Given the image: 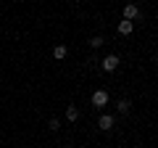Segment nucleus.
<instances>
[{"mask_svg": "<svg viewBox=\"0 0 158 148\" xmlns=\"http://www.w3.org/2000/svg\"><path fill=\"white\" fill-rule=\"evenodd\" d=\"M53 56L61 61V58H66V56H69V48H66V45H56V48H53Z\"/></svg>", "mask_w": 158, "mask_h": 148, "instance_id": "6", "label": "nucleus"}, {"mask_svg": "<svg viewBox=\"0 0 158 148\" xmlns=\"http://www.w3.org/2000/svg\"><path fill=\"white\" fill-rule=\"evenodd\" d=\"M118 63H121V61H118V56H113V53H111V56H106L100 61V66H103V72H116Z\"/></svg>", "mask_w": 158, "mask_h": 148, "instance_id": "1", "label": "nucleus"}, {"mask_svg": "<svg viewBox=\"0 0 158 148\" xmlns=\"http://www.w3.org/2000/svg\"><path fill=\"white\" fill-rule=\"evenodd\" d=\"M66 148H69V146H66Z\"/></svg>", "mask_w": 158, "mask_h": 148, "instance_id": "11", "label": "nucleus"}, {"mask_svg": "<svg viewBox=\"0 0 158 148\" xmlns=\"http://www.w3.org/2000/svg\"><path fill=\"white\" fill-rule=\"evenodd\" d=\"M116 108H118V114H129V108H132V103L127 101V98H121V101L116 103Z\"/></svg>", "mask_w": 158, "mask_h": 148, "instance_id": "7", "label": "nucleus"}, {"mask_svg": "<svg viewBox=\"0 0 158 148\" xmlns=\"http://www.w3.org/2000/svg\"><path fill=\"white\" fill-rule=\"evenodd\" d=\"M106 103H108V93L106 90H95V93H92V106H95V108H103Z\"/></svg>", "mask_w": 158, "mask_h": 148, "instance_id": "3", "label": "nucleus"}, {"mask_svg": "<svg viewBox=\"0 0 158 148\" xmlns=\"http://www.w3.org/2000/svg\"><path fill=\"white\" fill-rule=\"evenodd\" d=\"M50 130H53V132L61 130V122H58V119H50Z\"/></svg>", "mask_w": 158, "mask_h": 148, "instance_id": "10", "label": "nucleus"}, {"mask_svg": "<svg viewBox=\"0 0 158 148\" xmlns=\"http://www.w3.org/2000/svg\"><path fill=\"white\" fill-rule=\"evenodd\" d=\"M66 119H69V122H77V119H79V108H77V106H69V108H66Z\"/></svg>", "mask_w": 158, "mask_h": 148, "instance_id": "8", "label": "nucleus"}, {"mask_svg": "<svg viewBox=\"0 0 158 148\" xmlns=\"http://www.w3.org/2000/svg\"><path fill=\"white\" fill-rule=\"evenodd\" d=\"M132 29H135V21H127V19H124V21H118V34H124V37H127V34H132Z\"/></svg>", "mask_w": 158, "mask_h": 148, "instance_id": "5", "label": "nucleus"}, {"mask_svg": "<svg viewBox=\"0 0 158 148\" xmlns=\"http://www.w3.org/2000/svg\"><path fill=\"white\" fill-rule=\"evenodd\" d=\"M124 19H127V21H135V19H140V8H137L135 3H127V6H124Z\"/></svg>", "mask_w": 158, "mask_h": 148, "instance_id": "4", "label": "nucleus"}, {"mask_svg": "<svg viewBox=\"0 0 158 148\" xmlns=\"http://www.w3.org/2000/svg\"><path fill=\"white\" fill-rule=\"evenodd\" d=\"M103 42H106V40H103L100 34H95V37H92V40H90V48H100Z\"/></svg>", "mask_w": 158, "mask_h": 148, "instance_id": "9", "label": "nucleus"}, {"mask_svg": "<svg viewBox=\"0 0 158 148\" xmlns=\"http://www.w3.org/2000/svg\"><path fill=\"white\" fill-rule=\"evenodd\" d=\"M113 124H116V119H113L111 114H103L100 119H98V127H100L103 132H111V130H113Z\"/></svg>", "mask_w": 158, "mask_h": 148, "instance_id": "2", "label": "nucleus"}]
</instances>
